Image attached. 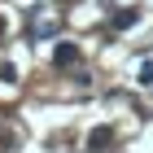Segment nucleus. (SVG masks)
<instances>
[{
	"label": "nucleus",
	"instance_id": "obj_4",
	"mask_svg": "<svg viewBox=\"0 0 153 153\" xmlns=\"http://www.w3.org/2000/svg\"><path fill=\"white\" fill-rule=\"evenodd\" d=\"M140 83H153V61H144V66H140Z\"/></svg>",
	"mask_w": 153,
	"mask_h": 153
},
{
	"label": "nucleus",
	"instance_id": "obj_2",
	"mask_svg": "<svg viewBox=\"0 0 153 153\" xmlns=\"http://www.w3.org/2000/svg\"><path fill=\"white\" fill-rule=\"evenodd\" d=\"M53 61H57V66H70V61H79V48H74V44H57Z\"/></svg>",
	"mask_w": 153,
	"mask_h": 153
},
{
	"label": "nucleus",
	"instance_id": "obj_3",
	"mask_svg": "<svg viewBox=\"0 0 153 153\" xmlns=\"http://www.w3.org/2000/svg\"><path fill=\"white\" fill-rule=\"evenodd\" d=\"M109 140H114V131H109V127H96L92 136H88V144H92V149H105Z\"/></svg>",
	"mask_w": 153,
	"mask_h": 153
},
{
	"label": "nucleus",
	"instance_id": "obj_1",
	"mask_svg": "<svg viewBox=\"0 0 153 153\" xmlns=\"http://www.w3.org/2000/svg\"><path fill=\"white\" fill-rule=\"evenodd\" d=\"M136 18H140L136 9H118V13H114V22H109V26H114V31H127V26H136Z\"/></svg>",
	"mask_w": 153,
	"mask_h": 153
}]
</instances>
